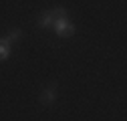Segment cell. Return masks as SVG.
<instances>
[{
	"label": "cell",
	"mask_w": 127,
	"mask_h": 121,
	"mask_svg": "<svg viewBox=\"0 0 127 121\" xmlns=\"http://www.w3.org/2000/svg\"><path fill=\"white\" fill-rule=\"evenodd\" d=\"M53 22H55V14H53V10L42 12V16H40V26H53Z\"/></svg>",
	"instance_id": "3957f363"
},
{
	"label": "cell",
	"mask_w": 127,
	"mask_h": 121,
	"mask_svg": "<svg viewBox=\"0 0 127 121\" xmlns=\"http://www.w3.org/2000/svg\"><path fill=\"white\" fill-rule=\"evenodd\" d=\"M8 55H10V44L4 38H0V60L8 59Z\"/></svg>",
	"instance_id": "277c9868"
},
{
	"label": "cell",
	"mask_w": 127,
	"mask_h": 121,
	"mask_svg": "<svg viewBox=\"0 0 127 121\" xmlns=\"http://www.w3.org/2000/svg\"><path fill=\"white\" fill-rule=\"evenodd\" d=\"M20 36H22V32H20V30H12V32H10V34H8V36H6L4 40H6L8 44H10V42H16V40H18Z\"/></svg>",
	"instance_id": "5b68a950"
},
{
	"label": "cell",
	"mask_w": 127,
	"mask_h": 121,
	"mask_svg": "<svg viewBox=\"0 0 127 121\" xmlns=\"http://www.w3.org/2000/svg\"><path fill=\"white\" fill-rule=\"evenodd\" d=\"M53 26H55V32H57V34H61V36H71V34L75 32V26H73V22L69 20V16L55 18Z\"/></svg>",
	"instance_id": "6da1fadb"
},
{
	"label": "cell",
	"mask_w": 127,
	"mask_h": 121,
	"mask_svg": "<svg viewBox=\"0 0 127 121\" xmlns=\"http://www.w3.org/2000/svg\"><path fill=\"white\" fill-rule=\"evenodd\" d=\"M55 97H57V89H55V87H46V89L42 91V95H40V101H42L44 105H49V103L55 101Z\"/></svg>",
	"instance_id": "7a4b0ae2"
}]
</instances>
